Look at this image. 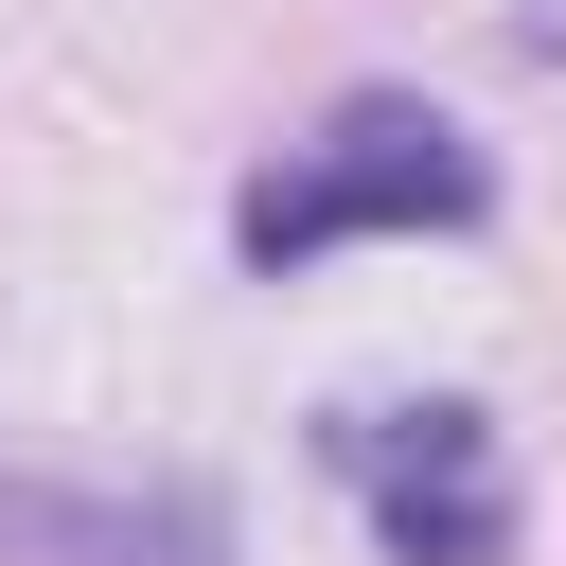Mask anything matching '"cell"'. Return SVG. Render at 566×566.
I'll return each instance as SVG.
<instances>
[{
    "instance_id": "6da1fadb",
    "label": "cell",
    "mask_w": 566,
    "mask_h": 566,
    "mask_svg": "<svg viewBox=\"0 0 566 566\" xmlns=\"http://www.w3.org/2000/svg\"><path fill=\"white\" fill-rule=\"evenodd\" d=\"M495 212V159L424 106V88H354L283 177H248V265L283 283V265H318V248H354V230H478Z\"/></svg>"
},
{
    "instance_id": "7a4b0ae2",
    "label": "cell",
    "mask_w": 566,
    "mask_h": 566,
    "mask_svg": "<svg viewBox=\"0 0 566 566\" xmlns=\"http://www.w3.org/2000/svg\"><path fill=\"white\" fill-rule=\"evenodd\" d=\"M318 460L371 495L389 566H513V460H495V424H478L460 389H424V407H336Z\"/></svg>"
}]
</instances>
